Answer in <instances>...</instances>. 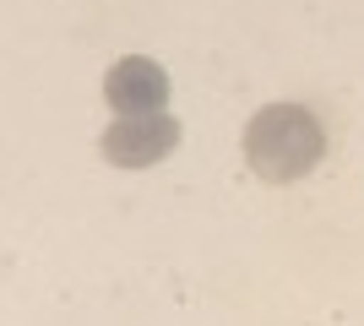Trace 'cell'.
Returning <instances> with one entry per match:
<instances>
[{
	"mask_svg": "<svg viewBox=\"0 0 364 326\" xmlns=\"http://www.w3.org/2000/svg\"><path fill=\"white\" fill-rule=\"evenodd\" d=\"M104 98L120 114H152V109L168 104V71L158 60H147V55H125V60L109 65Z\"/></svg>",
	"mask_w": 364,
	"mask_h": 326,
	"instance_id": "obj_3",
	"label": "cell"
},
{
	"mask_svg": "<svg viewBox=\"0 0 364 326\" xmlns=\"http://www.w3.org/2000/svg\"><path fill=\"white\" fill-rule=\"evenodd\" d=\"M180 136H185L180 120L164 114V109H152V114H120V120L98 136V153H104V163H114V169H152V163H164V158L180 147Z\"/></svg>",
	"mask_w": 364,
	"mask_h": 326,
	"instance_id": "obj_2",
	"label": "cell"
},
{
	"mask_svg": "<svg viewBox=\"0 0 364 326\" xmlns=\"http://www.w3.org/2000/svg\"><path fill=\"white\" fill-rule=\"evenodd\" d=\"M326 158V125L304 104H267L245 125V163L267 185H294Z\"/></svg>",
	"mask_w": 364,
	"mask_h": 326,
	"instance_id": "obj_1",
	"label": "cell"
}]
</instances>
